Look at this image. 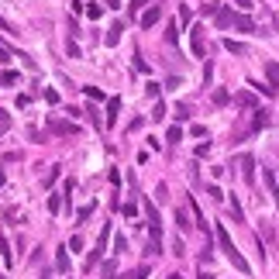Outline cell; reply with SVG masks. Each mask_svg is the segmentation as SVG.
I'll list each match as a JSON object with an SVG mask.
<instances>
[{
	"label": "cell",
	"instance_id": "obj_18",
	"mask_svg": "<svg viewBox=\"0 0 279 279\" xmlns=\"http://www.w3.org/2000/svg\"><path fill=\"white\" fill-rule=\"evenodd\" d=\"M176 224H180V231H190V228H193L190 217H186V210H176Z\"/></svg>",
	"mask_w": 279,
	"mask_h": 279
},
{
	"label": "cell",
	"instance_id": "obj_29",
	"mask_svg": "<svg viewBox=\"0 0 279 279\" xmlns=\"http://www.w3.org/2000/svg\"><path fill=\"white\" fill-rule=\"evenodd\" d=\"M165 197H169V186L159 183V186H155V200H165Z\"/></svg>",
	"mask_w": 279,
	"mask_h": 279
},
{
	"label": "cell",
	"instance_id": "obj_35",
	"mask_svg": "<svg viewBox=\"0 0 279 279\" xmlns=\"http://www.w3.org/2000/svg\"><path fill=\"white\" fill-rule=\"evenodd\" d=\"M69 248H73V252H80V248H83V238H80V235H73V238H69Z\"/></svg>",
	"mask_w": 279,
	"mask_h": 279
},
{
	"label": "cell",
	"instance_id": "obj_41",
	"mask_svg": "<svg viewBox=\"0 0 279 279\" xmlns=\"http://www.w3.org/2000/svg\"><path fill=\"white\" fill-rule=\"evenodd\" d=\"M0 62H11V52L7 48H0Z\"/></svg>",
	"mask_w": 279,
	"mask_h": 279
},
{
	"label": "cell",
	"instance_id": "obj_30",
	"mask_svg": "<svg viewBox=\"0 0 279 279\" xmlns=\"http://www.w3.org/2000/svg\"><path fill=\"white\" fill-rule=\"evenodd\" d=\"M114 252H118V255H121V252H128V241L121 238V235H118V238H114Z\"/></svg>",
	"mask_w": 279,
	"mask_h": 279
},
{
	"label": "cell",
	"instance_id": "obj_34",
	"mask_svg": "<svg viewBox=\"0 0 279 279\" xmlns=\"http://www.w3.org/2000/svg\"><path fill=\"white\" fill-rule=\"evenodd\" d=\"M59 207H62V197H48V210H52V214H55Z\"/></svg>",
	"mask_w": 279,
	"mask_h": 279
},
{
	"label": "cell",
	"instance_id": "obj_21",
	"mask_svg": "<svg viewBox=\"0 0 279 279\" xmlns=\"http://www.w3.org/2000/svg\"><path fill=\"white\" fill-rule=\"evenodd\" d=\"M148 255L155 259V255H162V241L159 238H148Z\"/></svg>",
	"mask_w": 279,
	"mask_h": 279
},
{
	"label": "cell",
	"instance_id": "obj_31",
	"mask_svg": "<svg viewBox=\"0 0 279 279\" xmlns=\"http://www.w3.org/2000/svg\"><path fill=\"white\" fill-rule=\"evenodd\" d=\"M145 93H148L152 100H159V83H148V86H145Z\"/></svg>",
	"mask_w": 279,
	"mask_h": 279
},
{
	"label": "cell",
	"instance_id": "obj_17",
	"mask_svg": "<svg viewBox=\"0 0 279 279\" xmlns=\"http://www.w3.org/2000/svg\"><path fill=\"white\" fill-rule=\"evenodd\" d=\"M235 103H238V107H255V93H238Z\"/></svg>",
	"mask_w": 279,
	"mask_h": 279
},
{
	"label": "cell",
	"instance_id": "obj_7",
	"mask_svg": "<svg viewBox=\"0 0 279 279\" xmlns=\"http://www.w3.org/2000/svg\"><path fill=\"white\" fill-rule=\"evenodd\" d=\"M214 21H217V28H231V24H235V11H228V7H220L217 14H214Z\"/></svg>",
	"mask_w": 279,
	"mask_h": 279
},
{
	"label": "cell",
	"instance_id": "obj_15",
	"mask_svg": "<svg viewBox=\"0 0 279 279\" xmlns=\"http://www.w3.org/2000/svg\"><path fill=\"white\" fill-rule=\"evenodd\" d=\"M265 124H269V114H265V110H255V121H252V131H262Z\"/></svg>",
	"mask_w": 279,
	"mask_h": 279
},
{
	"label": "cell",
	"instance_id": "obj_1",
	"mask_svg": "<svg viewBox=\"0 0 279 279\" xmlns=\"http://www.w3.org/2000/svg\"><path fill=\"white\" fill-rule=\"evenodd\" d=\"M214 235H217L220 252H224V255L231 259V265L238 269L241 276H248V272H252V265H248V262H245V255H241L238 248H235V241H231V235H228V228H224V224H217V228H214Z\"/></svg>",
	"mask_w": 279,
	"mask_h": 279
},
{
	"label": "cell",
	"instance_id": "obj_10",
	"mask_svg": "<svg viewBox=\"0 0 279 279\" xmlns=\"http://www.w3.org/2000/svg\"><path fill=\"white\" fill-rule=\"evenodd\" d=\"M265 80H269V86L279 90V62H265Z\"/></svg>",
	"mask_w": 279,
	"mask_h": 279
},
{
	"label": "cell",
	"instance_id": "obj_45",
	"mask_svg": "<svg viewBox=\"0 0 279 279\" xmlns=\"http://www.w3.org/2000/svg\"><path fill=\"white\" fill-rule=\"evenodd\" d=\"M200 279H214V276H207V272H203V276H200Z\"/></svg>",
	"mask_w": 279,
	"mask_h": 279
},
{
	"label": "cell",
	"instance_id": "obj_25",
	"mask_svg": "<svg viewBox=\"0 0 279 279\" xmlns=\"http://www.w3.org/2000/svg\"><path fill=\"white\" fill-rule=\"evenodd\" d=\"M86 97L90 100H103V90H100V86H86Z\"/></svg>",
	"mask_w": 279,
	"mask_h": 279
},
{
	"label": "cell",
	"instance_id": "obj_44",
	"mask_svg": "<svg viewBox=\"0 0 279 279\" xmlns=\"http://www.w3.org/2000/svg\"><path fill=\"white\" fill-rule=\"evenodd\" d=\"M0 186H4V165H0Z\"/></svg>",
	"mask_w": 279,
	"mask_h": 279
},
{
	"label": "cell",
	"instance_id": "obj_24",
	"mask_svg": "<svg viewBox=\"0 0 279 279\" xmlns=\"http://www.w3.org/2000/svg\"><path fill=\"white\" fill-rule=\"evenodd\" d=\"M86 14H90V18L97 21L100 14H103V7H100V4H86Z\"/></svg>",
	"mask_w": 279,
	"mask_h": 279
},
{
	"label": "cell",
	"instance_id": "obj_33",
	"mask_svg": "<svg viewBox=\"0 0 279 279\" xmlns=\"http://www.w3.org/2000/svg\"><path fill=\"white\" fill-rule=\"evenodd\" d=\"M176 118H180V121L190 118V107H186V103H180V107H176Z\"/></svg>",
	"mask_w": 279,
	"mask_h": 279
},
{
	"label": "cell",
	"instance_id": "obj_46",
	"mask_svg": "<svg viewBox=\"0 0 279 279\" xmlns=\"http://www.w3.org/2000/svg\"><path fill=\"white\" fill-rule=\"evenodd\" d=\"M276 180H279V173H276Z\"/></svg>",
	"mask_w": 279,
	"mask_h": 279
},
{
	"label": "cell",
	"instance_id": "obj_40",
	"mask_svg": "<svg viewBox=\"0 0 279 279\" xmlns=\"http://www.w3.org/2000/svg\"><path fill=\"white\" fill-rule=\"evenodd\" d=\"M235 4H238L241 11H248V7H252V0H235Z\"/></svg>",
	"mask_w": 279,
	"mask_h": 279
},
{
	"label": "cell",
	"instance_id": "obj_43",
	"mask_svg": "<svg viewBox=\"0 0 279 279\" xmlns=\"http://www.w3.org/2000/svg\"><path fill=\"white\" fill-rule=\"evenodd\" d=\"M165 279H183V276H180V272H173V276H165Z\"/></svg>",
	"mask_w": 279,
	"mask_h": 279
},
{
	"label": "cell",
	"instance_id": "obj_38",
	"mask_svg": "<svg viewBox=\"0 0 279 279\" xmlns=\"http://www.w3.org/2000/svg\"><path fill=\"white\" fill-rule=\"evenodd\" d=\"M190 135H197V138H203V135H207V128H203V124H193V128H190Z\"/></svg>",
	"mask_w": 279,
	"mask_h": 279
},
{
	"label": "cell",
	"instance_id": "obj_23",
	"mask_svg": "<svg viewBox=\"0 0 279 279\" xmlns=\"http://www.w3.org/2000/svg\"><path fill=\"white\" fill-rule=\"evenodd\" d=\"M55 180H59V165H52V169L45 173V180H41V183H45V186H52Z\"/></svg>",
	"mask_w": 279,
	"mask_h": 279
},
{
	"label": "cell",
	"instance_id": "obj_39",
	"mask_svg": "<svg viewBox=\"0 0 279 279\" xmlns=\"http://www.w3.org/2000/svg\"><path fill=\"white\" fill-rule=\"evenodd\" d=\"M207 193H210V197H214V200H224V193H220V190H217V186H214V183L207 186Z\"/></svg>",
	"mask_w": 279,
	"mask_h": 279
},
{
	"label": "cell",
	"instance_id": "obj_6",
	"mask_svg": "<svg viewBox=\"0 0 279 279\" xmlns=\"http://www.w3.org/2000/svg\"><path fill=\"white\" fill-rule=\"evenodd\" d=\"M235 28H238V31H248V35H259V31H255V24H252V18H248V14H235Z\"/></svg>",
	"mask_w": 279,
	"mask_h": 279
},
{
	"label": "cell",
	"instance_id": "obj_20",
	"mask_svg": "<svg viewBox=\"0 0 279 279\" xmlns=\"http://www.w3.org/2000/svg\"><path fill=\"white\" fill-rule=\"evenodd\" d=\"M0 86H18V73H11V69H7V73L0 76Z\"/></svg>",
	"mask_w": 279,
	"mask_h": 279
},
{
	"label": "cell",
	"instance_id": "obj_32",
	"mask_svg": "<svg viewBox=\"0 0 279 279\" xmlns=\"http://www.w3.org/2000/svg\"><path fill=\"white\" fill-rule=\"evenodd\" d=\"M86 114H90V121H93V124H97V128H100V124H107V121H100V118H97V114H100L97 107H90V110H86Z\"/></svg>",
	"mask_w": 279,
	"mask_h": 279
},
{
	"label": "cell",
	"instance_id": "obj_9",
	"mask_svg": "<svg viewBox=\"0 0 279 279\" xmlns=\"http://www.w3.org/2000/svg\"><path fill=\"white\" fill-rule=\"evenodd\" d=\"M118 114H121V97H110V103H107V124H118Z\"/></svg>",
	"mask_w": 279,
	"mask_h": 279
},
{
	"label": "cell",
	"instance_id": "obj_3",
	"mask_svg": "<svg viewBox=\"0 0 279 279\" xmlns=\"http://www.w3.org/2000/svg\"><path fill=\"white\" fill-rule=\"evenodd\" d=\"M48 128H52L55 135H80V128H76L73 121H59V118H48Z\"/></svg>",
	"mask_w": 279,
	"mask_h": 279
},
{
	"label": "cell",
	"instance_id": "obj_8",
	"mask_svg": "<svg viewBox=\"0 0 279 279\" xmlns=\"http://www.w3.org/2000/svg\"><path fill=\"white\" fill-rule=\"evenodd\" d=\"M159 18H162V7H148V11L141 14V28H152Z\"/></svg>",
	"mask_w": 279,
	"mask_h": 279
},
{
	"label": "cell",
	"instance_id": "obj_19",
	"mask_svg": "<svg viewBox=\"0 0 279 279\" xmlns=\"http://www.w3.org/2000/svg\"><path fill=\"white\" fill-rule=\"evenodd\" d=\"M7 131H11V114L0 107V135H7Z\"/></svg>",
	"mask_w": 279,
	"mask_h": 279
},
{
	"label": "cell",
	"instance_id": "obj_5",
	"mask_svg": "<svg viewBox=\"0 0 279 279\" xmlns=\"http://www.w3.org/2000/svg\"><path fill=\"white\" fill-rule=\"evenodd\" d=\"M55 269H59V272H69V245L55 248Z\"/></svg>",
	"mask_w": 279,
	"mask_h": 279
},
{
	"label": "cell",
	"instance_id": "obj_36",
	"mask_svg": "<svg viewBox=\"0 0 279 279\" xmlns=\"http://www.w3.org/2000/svg\"><path fill=\"white\" fill-rule=\"evenodd\" d=\"M173 255H186V248H183V238L173 241Z\"/></svg>",
	"mask_w": 279,
	"mask_h": 279
},
{
	"label": "cell",
	"instance_id": "obj_4",
	"mask_svg": "<svg viewBox=\"0 0 279 279\" xmlns=\"http://www.w3.org/2000/svg\"><path fill=\"white\" fill-rule=\"evenodd\" d=\"M238 169H241V180H245V183L255 180V159H252V155H241V159H238Z\"/></svg>",
	"mask_w": 279,
	"mask_h": 279
},
{
	"label": "cell",
	"instance_id": "obj_12",
	"mask_svg": "<svg viewBox=\"0 0 279 279\" xmlns=\"http://www.w3.org/2000/svg\"><path fill=\"white\" fill-rule=\"evenodd\" d=\"M0 255H4V265H7V269L14 265V252H11V245H7V238H4V235H0Z\"/></svg>",
	"mask_w": 279,
	"mask_h": 279
},
{
	"label": "cell",
	"instance_id": "obj_11",
	"mask_svg": "<svg viewBox=\"0 0 279 279\" xmlns=\"http://www.w3.org/2000/svg\"><path fill=\"white\" fill-rule=\"evenodd\" d=\"M121 31H124V24H121V21H118V24H110V31H107V38H103V41H107V45L114 48V45L121 41Z\"/></svg>",
	"mask_w": 279,
	"mask_h": 279
},
{
	"label": "cell",
	"instance_id": "obj_26",
	"mask_svg": "<svg viewBox=\"0 0 279 279\" xmlns=\"http://www.w3.org/2000/svg\"><path fill=\"white\" fill-rule=\"evenodd\" d=\"M66 52H69V55H73V59H80V45H76V41H73V38L66 41Z\"/></svg>",
	"mask_w": 279,
	"mask_h": 279
},
{
	"label": "cell",
	"instance_id": "obj_14",
	"mask_svg": "<svg viewBox=\"0 0 279 279\" xmlns=\"http://www.w3.org/2000/svg\"><path fill=\"white\" fill-rule=\"evenodd\" d=\"M224 48H228L231 55H245V45H241V41H235V38H224Z\"/></svg>",
	"mask_w": 279,
	"mask_h": 279
},
{
	"label": "cell",
	"instance_id": "obj_16",
	"mask_svg": "<svg viewBox=\"0 0 279 279\" xmlns=\"http://www.w3.org/2000/svg\"><path fill=\"white\" fill-rule=\"evenodd\" d=\"M165 41H169V45H176V41H180V21H173V24H169V31H165Z\"/></svg>",
	"mask_w": 279,
	"mask_h": 279
},
{
	"label": "cell",
	"instance_id": "obj_13",
	"mask_svg": "<svg viewBox=\"0 0 279 279\" xmlns=\"http://www.w3.org/2000/svg\"><path fill=\"white\" fill-rule=\"evenodd\" d=\"M265 186H269V197H276V203H279V186H276V173L272 169H265Z\"/></svg>",
	"mask_w": 279,
	"mask_h": 279
},
{
	"label": "cell",
	"instance_id": "obj_37",
	"mask_svg": "<svg viewBox=\"0 0 279 279\" xmlns=\"http://www.w3.org/2000/svg\"><path fill=\"white\" fill-rule=\"evenodd\" d=\"M145 276H148V265H141V269H135V272H131L128 279H145Z\"/></svg>",
	"mask_w": 279,
	"mask_h": 279
},
{
	"label": "cell",
	"instance_id": "obj_27",
	"mask_svg": "<svg viewBox=\"0 0 279 279\" xmlns=\"http://www.w3.org/2000/svg\"><path fill=\"white\" fill-rule=\"evenodd\" d=\"M165 118V107H162V100H155V110H152V121H162Z\"/></svg>",
	"mask_w": 279,
	"mask_h": 279
},
{
	"label": "cell",
	"instance_id": "obj_42",
	"mask_svg": "<svg viewBox=\"0 0 279 279\" xmlns=\"http://www.w3.org/2000/svg\"><path fill=\"white\" fill-rule=\"evenodd\" d=\"M107 7H121V0H107Z\"/></svg>",
	"mask_w": 279,
	"mask_h": 279
},
{
	"label": "cell",
	"instance_id": "obj_28",
	"mask_svg": "<svg viewBox=\"0 0 279 279\" xmlns=\"http://www.w3.org/2000/svg\"><path fill=\"white\" fill-rule=\"evenodd\" d=\"M165 138H169V141H180L183 138V128H180V124H176V128H169V135H165Z\"/></svg>",
	"mask_w": 279,
	"mask_h": 279
},
{
	"label": "cell",
	"instance_id": "obj_2",
	"mask_svg": "<svg viewBox=\"0 0 279 279\" xmlns=\"http://www.w3.org/2000/svg\"><path fill=\"white\" fill-rule=\"evenodd\" d=\"M203 31H207L203 24H193V28H190V48H193V55H197V59H203V55H207V41H203Z\"/></svg>",
	"mask_w": 279,
	"mask_h": 279
},
{
	"label": "cell",
	"instance_id": "obj_22",
	"mask_svg": "<svg viewBox=\"0 0 279 279\" xmlns=\"http://www.w3.org/2000/svg\"><path fill=\"white\" fill-rule=\"evenodd\" d=\"M190 21H193V14H190V7H186V4H180V24L186 28Z\"/></svg>",
	"mask_w": 279,
	"mask_h": 279
}]
</instances>
